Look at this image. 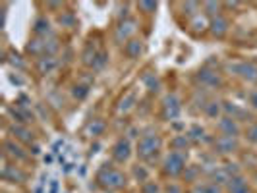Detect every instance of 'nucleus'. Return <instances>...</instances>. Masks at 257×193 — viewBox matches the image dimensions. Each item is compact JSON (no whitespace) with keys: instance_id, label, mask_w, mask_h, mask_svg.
I'll return each instance as SVG.
<instances>
[{"instance_id":"15","label":"nucleus","mask_w":257,"mask_h":193,"mask_svg":"<svg viewBox=\"0 0 257 193\" xmlns=\"http://www.w3.org/2000/svg\"><path fill=\"white\" fill-rule=\"evenodd\" d=\"M138 106H140V89L138 87H128L122 93V97L116 101V110L120 114H128Z\"/></svg>"},{"instance_id":"18","label":"nucleus","mask_w":257,"mask_h":193,"mask_svg":"<svg viewBox=\"0 0 257 193\" xmlns=\"http://www.w3.org/2000/svg\"><path fill=\"white\" fill-rule=\"evenodd\" d=\"M108 128V124H106V120L101 118V116H95V118H89L87 122H85V126L81 129V133L87 137V139H99V137H103L104 131Z\"/></svg>"},{"instance_id":"6","label":"nucleus","mask_w":257,"mask_h":193,"mask_svg":"<svg viewBox=\"0 0 257 193\" xmlns=\"http://www.w3.org/2000/svg\"><path fill=\"white\" fill-rule=\"evenodd\" d=\"M222 72L234 76L245 85L257 87V62L253 60H232L222 66Z\"/></svg>"},{"instance_id":"46","label":"nucleus","mask_w":257,"mask_h":193,"mask_svg":"<svg viewBox=\"0 0 257 193\" xmlns=\"http://www.w3.org/2000/svg\"><path fill=\"white\" fill-rule=\"evenodd\" d=\"M251 185H255L257 187V170L255 172H251Z\"/></svg>"},{"instance_id":"24","label":"nucleus","mask_w":257,"mask_h":193,"mask_svg":"<svg viewBox=\"0 0 257 193\" xmlns=\"http://www.w3.org/2000/svg\"><path fill=\"white\" fill-rule=\"evenodd\" d=\"M224 193H253V187H251V181L247 180V176L240 174V176L230 178V181L224 185Z\"/></svg>"},{"instance_id":"7","label":"nucleus","mask_w":257,"mask_h":193,"mask_svg":"<svg viewBox=\"0 0 257 193\" xmlns=\"http://www.w3.org/2000/svg\"><path fill=\"white\" fill-rule=\"evenodd\" d=\"M209 147H211V153L215 154L217 158H222V160L242 153L240 137H230V135H213Z\"/></svg>"},{"instance_id":"30","label":"nucleus","mask_w":257,"mask_h":193,"mask_svg":"<svg viewBox=\"0 0 257 193\" xmlns=\"http://www.w3.org/2000/svg\"><path fill=\"white\" fill-rule=\"evenodd\" d=\"M186 135L190 137V141H192V145L195 147V145H199V143H211V139H213V135H209L205 129L201 128L199 124H193V126H190V128L186 129Z\"/></svg>"},{"instance_id":"34","label":"nucleus","mask_w":257,"mask_h":193,"mask_svg":"<svg viewBox=\"0 0 257 193\" xmlns=\"http://www.w3.org/2000/svg\"><path fill=\"white\" fill-rule=\"evenodd\" d=\"M178 8H180V16L186 18V22H188V20H192V18L201 14V2H193V0H190V2H180Z\"/></svg>"},{"instance_id":"25","label":"nucleus","mask_w":257,"mask_h":193,"mask_svg":"<svg viewBox=\"0 0 257 193\" xmlns=\"http://www.w3.org/2000/svg\"><path fill=\"white\" fill-rule=\"evenodd\" d=\"M203 116L217 122L220 116H224V108H222V99H219L217 95H213L209 101H207L205 108H203Z\"/></svg>"},{"instance_id":"14","label":"nucleus","mask_w":257,"mask_h":193,"mask_svg":"<svg viewBox=\"0 0 257 193\" xmlns=\"http://www.w3.org/2000/svg\"><path fill=\"white\" fill-rule=\"evenodd\" d=\"M215 129H217L219 135H230V137H242L244 135V126L226 114L220 116L215 122Z\"/></svg>"},{"instance_id":"41","label":"nucleus","mask_w":257,"mask_h":193,"mask_svg":"<svg viewBox=\"0 0 257 193\" xmlns=\"http://www.w3.org/2000/svg\"><path fill=\"white\" fill-rule=\"evenodd\" d=\"M140 193H163V183L159 180L151 178L149 181H145L140 185Z\"/></svg>"},{"instance_id":"42","label":"nucleus","mask_w":257,"mask_h":193,"mask_svg":"<svg viewBox=\"0 0 257 193\" xmlns=\"http://www.w3.org/2000/svg\"><path fill=\"white\" fill-rule=\"evenodd\" d=\"M244 139L251 145H257V120L244 128Z\"/></svg>"},{"instance_id":"40","label":"nucleus","mask_w":257,"mask_h":193,"mask_svg":"<svg viewBox=\"0 0 257 193\" xmlns=\"http://www.w3.org/2000/svg\"><path fill=\"white\" fill-rule=\"evenodd\" d=\"M163 193H188L186 185L178 180H168L163 183Z\"/></svg>"},{"instance_id":"9","label":"nucleus","mask_w":257,"mask_h":193,"mask_svg":"<svg viewBox=\"0 0 257 193\" xmlns=\"http://www.w3.org/2000/svg\"><path fill=\"white\" fill-rule=\"evenodd\" d=\"M138 31H140V20L136 16H130L126 20H120L114 24V29H112V41L116 45H124L128 43L130 39L138 37Z\"/></svg>"},{"instance_id":"31","label":"nucleus","mask_w":257,"mask_h":193,"mask_svg":"<svg viewBox=\"0 0 257 193\" xmlns=\"http://www.w3.org/2000/svg\"><path fill=\"white\" fill-rule=\"evenodd\" d=\"M192 147L193 145H192V141H190V137L186 135V131H184V133H176V135L168 141V149H170V151H176V153H188Z\"/></svg>"},{"instance_id":"20","label":"nucleus","mask_w":257,"mask_h":193,"mask_svg":"<svg viewBox=\"0 0 257 193\" xmlns=\"http://www.w3.org/2000/svg\"><path fill=\"white\" fill-rule=\"evenodd\" d=\"M54 29H52V22L47 14H39L37 18L31 24V37H52Z\"/></svg>"},{"instance_id":"13","label":"nucleus","mask_w":257,"mask_h":193,"mask_svg":"<svg viewBox=\"0 0 257 193\" xmlns=\"http://www.w3.org/2000/svg\"><path fill=\"white\" fill-rule=\"evenodd\" d=\"M230 26L232 24H230V20H228V16H226V14H220L217 18H211V20H209V29H207V33H209L211 39L222 41V39L228 37Z\"/></svg>"},{"instance_id":"8","label":"nucleus","mask_w":257,"mask_h":193,"mask_svg":"<svg viewBox=\"0 0 257 193\" xmlns=\"http://www.w3.org/2000/svg\"><path fill=\"white\" fill-rule=\"evenodd\" d=\"M134 154H136V145L132 143L128 135H120L110 147V162H114L118 166H124L132 160Z\"/></svg>"},{"instance_id":"38","label":"nucleus","mask_w":257,"mask_h":193,"mask_svg":"<svg viewBox=\"0 0 257 193\" xmlns=\"http://www.w3.org/2000/svg\"><path fill=\"white\" fill-rule=\"evenodd\" d=\"M136 8L142 16H155L159 4L155 0H142V2H136Z\"/></svg>"},{"instance_id":"12","label":"nucleus","mask_w":257,"mask_h":193,"mask_svg":"<svg viewBox=\"0 0 257 193\" xmlns=\"http://www.w3.org/2000/svg\"><path fill=\"white\" fill-rule=\"evenodd\" d=\"M2 147H4V158L10 160V162L22 164V162H27V160L31 158V154H29L31 151H26V145L18 143L16 139H12V137L4 139Z\"/></svg>"},{"instance_id":"5","label":"nucleus","mask_w":257,"mask_h":193,"mask_svg":"<svg viewBox=\"0 0 257 193\" xmlns=\"http://www.w3.org/2000/svg\"><path fill=\"white\" fill-rule=\"evenodd\" d=\"M60 39L56 37V35H52V37H31L27 41L26 52L27 58H43V56H58V52H60Z\"/></svg>"},{"instance_id":"39","label":"nucleus","mask_w":257,"mask_h":193,"mask_svg":"<svg viewBox=\"0 0 257 193\" xmlns=\"http://www.w3.org/2000/svg\"><path fill=\"white\" fill-rule=\"evenodd\" d=\"M108 52H106V49H101L99 51V54H97V58H95V62H93V66H91V72H103L104 68L108 66Z\"/></svg>"},{"instance_id":"33","label":"nucleus","mask_w":257,"mask_h":193,"mask_svg":"<svg viewBox=\"0 0 257 193\" xmlns=\"http://www.w3.org/2000/svg\"><path fill=\"white\" fill-rule=\"evenodd\" d=\"M101 49H103V47H99V45H95V43H91V41L85 43V47H83L79 58H81V64L85 66L87 70H91V66H93V62H95V58H97V54H99Z\"/></svg>"},{"instance_id":"26","label":"nucleus","mask_w":257,"mask_h":193,"mask_svg":"<svg viewBox=\"0 0 257 193\" xmlns=\"http://www.w3.org/2000/svg\"><path fill=\"white\" fill-rule=\"evenodd\" d=\"M130 178L136 181L138 185H142L145 181L151 180V166H147V164H143V162H136L134 166L130 168Z\"/></svg>"},{"instance_id":"45","label":"nucleus","mask_w":257,"mask_h":193,"mask_svg":"<svg viewBox=\"0 0 257 193\" xmlns=\"http://www.w3.org/2000/svg\"><path fill=\"white\" fill-rule=\"evenodd\" d=\"M242 6V2H222V8H224V14L228 10H238Z\"/></svg>"},{"instance_id":"23","label":"nucleus","mask_w":257,"mask_h":193,"mask_svg":"<svg viewBox=\"0 0 257 193\" xmlns=\"http://www.w3.org/2000/svg\"><path fill=\"white\" fill-rule=\"evenodd\" d=\"M213 97V93H207L203 89H197L193 87L192 95H190V101H188V106L193 114H203V108H205L207 101Z\"/></svg>"},{"instance_id":"28","label":"nucleus","mask_w":257,"mask_h":193,"mask_svg":"<svg viewBox=\"0 0 257 193\" xmlns=\"http://www.w3.org/2000/svg\"><path fill=\"white\" fill-rule=\"evenodd\" d=\"M10 114H12V122L14 124H24V126H31L33 124V114L27 106H22V104H16L10 108Z\"/></svg>"},{"instance_id":"22","label":"nucleus","mask_w":257,"mask_h":193,"mask_svg":"<svg viewBox=\"0 0 257 193\" xmlns=\"http://www.w3.org/2000/svg\"><path fill=\"white\" fill-rule=\"evenodd\" d=\"M33 66H35V72L39 76H52L62 66V60H60V56H43V58H37Z\"/></svg>"},{"instance_id":"11","label":"nucleus","mask_w":257,"mask_h":193,"mask_svg":"<svg viewBox=\"0 0 257 193\" xmlns=\"http://www.w3.org/2000/svg\"><path fill=\"white\" fill-rule=\"evenodd\" d=\"M222 108H224V114L234 118L236 122H240L244 128L249 126L251 122H255V114L245 104H238L236 101H230V99H222Z\"/></svg>"},{"instance_id":"2","label":"nucleus","mask_w":257,"mask_h":193,"mask_svg":"<svg viewBox=\"0 0 257 193\" xmlns=\"http://www.w3.org/2000/svg\"><path fill=\"white\" fill-rule=\"evenodd\" d=\"M130 174L114 162H104L95 172V185L104 193H120L128 187Z\"/></svg>"},{"instance_id":"44","label":"nucleus","mask_w":257,"mask_h":193,"mask_svg":"<svg viewBox=\"0 0 257 193\" xmlns=\"http://www.w3.org/2000/svg\"><path fill=\"white\" fill-rule=\"evenodd\" d=\"M45 8L51 10V14H56V16H58L60 12H64V2H47Z\"/></svg>"},{"instance_id":"36","label":"nucleus","mask_w":257,"mask_h":193,"mask_svg":"<svg viewBox=\"0 0 257 193\" xmlns=\"http://www.w3.org/2000/svg\"><path fill=\"white\" fill-rule=\"evenodd\" d=\"M89 91H91V83H85V81H74L72 83V89H70V93H72V97L76 99V101H85L87 97H89Z\"/></svg>"},{"instance_id":"37","label":"nucleus","mask_w":257,"mask_h":193,"mask_svg":"<svg viewBox=\"0 0 257 193\" xmlns=\"http://www.w3.org/2000/svg\"><path fill=\"white\" fill-rule=\"evenodd\" d=\"M56 22H58V26L64 27V29H76L77 27V18L76 14L72 12V10H64V12H60L56 16Z\"/></svg>"},{"instance_id":"21","label":"nucleus","mask_w":257,"mask_h":193,"mask_svg":"<svg viewBox=\"0 0 257 193\" xmlns=\"http://www.w3.org/2000/svg\"><path fill=\"white\" fill-rule=\"evenodd\" d=\"M2 180L8 181V183H24L27 180V174L20 164L6 160L4 168H2Z\"/></svg>"},{"instance_id":"35","label":"nucleus","mask_w":257,"mask_h":193,"mask_svg":"<svg viewBox=\"0 0 257 193\" xmlns=\"http://www.w3.org/2000/svg\"><path fill=\"white\" fill-rule=\"evenodd\" d=\"M201 12L211 20V18H217L220 14H224V8H222V2H217V0H203V2H201Z\"/></svg>"},{"instance_id":"32","label":"nucleus","mask_w":257,"mask_h":193,"mask_svg":"<svg viewBox=\"0 0 257 193\" xmlns=\"http://www.w3.org/2000/svg\"><path fill=\"white\" fill-rule=\"evenodd\" d=\"M188 193H224V187H220L215 181L203 178L201 181L190 185V187H188Z\"/></svg>"},{"instance_id":"1","label":"nucleus","mask_w":257,"mask_h":193,"mask_svg":"<svg viewBox=\"0 0 257 193\" xmlns=\"http://www.w3.org/2000/svg\"><path fill=\"white\" fill-rule=\"evenodd\" d=\"M163 147H165V139L161 135V131L155 128L142 129L138 141H136V156L138 160L147 164V166H155L161 164L163 160Z\"/></svg>"},{"instance_id":"4","label":"nucleus","mask_w":257,"mask_h":193,"mask_svg":"<svg viewBox=\"0 0 257 193\" xmlns=\"http://www.w3.org/2000/svg\"><path fill=\"white\" fill-rule=\"evenodd\" d=\"M188 168V153H176V151H168L161 164H159V170H161V176L165 180H182L184 172Z\"/></svg>"},{"instance_id":"10","label":"nucleus","mask_w":257,"mask_h":193,"mask_svg":"<svg viewBox=\"0 0 257 193\" xmlns=\"http://www.w3.org/2000/svg\"><path fill=\"white\" fill-rule=\"evenodd\" d=\"M182 99L176 95V93H167L163 99H161V104H159V116L161 120L165 122H174L178 120L182 114Z\"/></svg>"},{"instance_id":"29","label":"nucleus","mask_w":257,"mask_h":193,"mask_svg":"<svg viewBox=\"0 0 257 193\" xmlns=\"http://www.w3.org/2000/svg\"><path fill=\"white\" fill-rule=\"evenodd\" d=\"M186 29L190 33H193V35H201V33H205L207 29H209V18L201 12L199 16H195V18L186 22Z\"/></svg>"},{"instance_id":"19","label":"nucleus","mask_w":257,"mask_h":193,"mask_svg":"<svg viewBox=\"0 0 257 193\" xmlns=\"http://www.w3.org/2000/svg\"><path fill=\"white\" fill-rule=\"evenodd\" d=\"M122 54H124V58L126 60H140L143 54H145V39L143 37H134L130 39L128 43H124L122 45Z\"/></svg>"},{"instance_id":"3","label":"nucleus","mask_w":257,"mask_h":193,"mask_svg":"<svg viewBox=\"0 0 257 193\" xmlns=\"http://www.w3.org/2000/svg\"><path fill=\"white\" fill-rule=\"evenodd\" d=\"M192 83L193 87L203 89L207 93H217V91L224 89L226 85V74L222 72V68H215L211 64H203L197 68L192 74Z\"/></svg>"},{"instance_id":"17","label":"nucleus","mask_w":257,"mask_h":193,"mask_svg":"<svg viewBox=\"0 0 257 193\" xmlns=\"http://www.w3.org/2000/svg\"><path fill=\"white\" fill-rule=\"evenodd\" d=\"M140 81H142V87L147 91L149 97L159 95L161 89H163V79H161V76H159L155 70H151V68L143 70V74L140 76Z\"/></svg>"},{"instance_id":"16","label":"nucleus","mask_w":257,"mask_h":193,"mask_svg":"<svg viewBox=\"0 0 257 193\" xmlns=\"http://www.w3.org/2000/svg\"><path fill=\"white\" fill-rule=\"evenodd\" d=\"M8 131H10V137L12 139H16L18 143H22V145H26V147H29L31 149V145H35V141H37V137H35V131L31 129V126H24V124H10V128H8Z\"/></svg>"},{"instance_id":"27","label":"nucleus","mask_w":257,"mask_h":193,"mask_svg":"<svg viewBox=\"0 0 257 193\" xmlns=\"http://www.w3.org/2000/svg\"><path fill=\"white\" fill-rule=\"evenodd\" d=\"M203 178H205V172H203L201 164H188L186 172H184V176H182V183L190 187V185H193V183L201 181Z\"/></svg>"},{"instance_id":"43","label":"nucleus","mask_w":257,"mask_h":193,"mask_svg":"<svg viewBox=\"0 0 257 193\" xmlns=\"http://www.w3.org/2000/svg\"><path fill=\"white\" fill-rule=\"evenodd\" d=\"M245 106L257 114V87H251V89L245 93Z\"/></svg>"}]
</instances>
